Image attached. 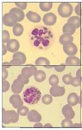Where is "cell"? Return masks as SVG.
Wrapping results in <instances>:
<instances>
[{"mask_svg": "<svg viewBox=\"0 0 82 130\" xmlns=\"http://www.w3.org/2000/svg\"><path fill=\"white\" fill-rule=\"evenodd\" d=\"M44 67H45V68H52V67H53V66H48V65H47L46 66H45Z\"/></svg>", "mask_w": 82, "mask_h": 130, "instance_id": "47", "label": "cell"}, {"mask_svg": "<svg viewBox=\"0 0 82 130\" xmlns=\"http://www.w3.org/2000/svg\"><path fill=\"white\" fill-rule=\"evenodd\" d=\"M34 76L35 81L38 83H41L44 81L46 78L45 72L41 70H38Z\"/></svg>", "mask_w": 82, "mask_h": 130, "instance_id": "22", "label": "cell"}, {"mask_svg": "<svg viewBox=\"0 0 82 130\" xmlns=\"http://www.w3.org/2000/svg\"><path fill=\"white\" fill-rule=\"evenodd\" d=\"M74 128H81L82 127V125L81 124H78V123H75L73 124V127Z\"/></svg>", "mask_w": 82, "mask_h": 130, "instance_id": "42", "label": "cell"}, {"mask_svg": "<svg viewBox=\"0 0 82 130\" xmlns=\"http://www.w3.org/2000/svg\"><path fill=\"white\" fill-rule=\"evenodd\" d=\"M19 115L14 110L6 111L3 108V123L4 124H9L10 123H17L19 119Z\"/></svg>", "mask_w": 82, "mask_h": 130, "instance_id": "2", "label": "cell"}, {"mask_svg": "<svg viewBox=\"0 0 82 130\" xmlns=\"http://www.w3.org/2000/svg\"><path fill=\"white\" fill-rule=\"evenodd\" d=\"M81 125H82V124H81Z\"/></svg>", "mask_w": 82, "mask_h": 130, "instance_id": "50", "label": "cell"}, {"mask_svg": "<svg viewBox=\"0 0 82 130\" xmlns=\"http://www.w3.org/2000/svg\"><path fill=\"white\" fill-rule=\"evenodd\" d=\"M12 31L14 36L19 37L22 35V34H23L24 31V28L21 24L17 23L13 27Z\"/></svg>", "mask_w": 82, "mask_h": 130, "instance_id": "21", "label": "cell"}, {"mask_svg": "<svg viewBox=\"0 0 82 130\" xmlns=\"http://www.w3.org/2000/svg\"><path fill=\"white\" fill-rule=\"evenodd\" d=\"M81 85H80V93L82 95V77L81 76Z\"/></svg>", "mask_w": 82, "mask_h": 130, "instance_id": "46", "label": "cell"}, {"mask_svg": "<svg viewBox=\"0 0 82 130\" xmlns=\"http://www.w3.org/2000/svg\"><path fill=\"white\" fill-rule=\"evenodd\" d=\"M48 81H49V83L51 86H57L59 83V79L57 75H52L49 78Z\"/></svg>", "mask_w": 82, "mask_h": 130, "instance_id": "26", "label": "cell"}, {"mask_svg": "<svg viewBox=\"0 0 82 130\" xmlns=\"http://www.w3.org/2000/svg\"><path fill=\"white\" fill-rule=\"evenodd\" d=\"M65 68H66V66L64 65V64L55 66V70L58 72H61L63 71L65 69Z\"/></svg>", "mask_w": 82, "mask_h": 130, "instance_id": "37", "label": "cell"}, {"mask_svg": "<svg viewBox=\"0 0 82 130\" xmlns=\"http://www.w3.org/2000/svg\"><path fill=\"white\" fill-rule=\"evenodd\" d=\"M53 126L51 124H46L44 126V127H45V128H51Z\"/></svg>", "mask_w": 82, "mask_h": 130, "instance_id": "44", "label": "cell"}, {"mask_svg": "<svg viewBox=\"0 0 82 130\" xmlns=\"http://www.w3.org/2000/svg\"><path fill=\"white\" fill-rule=\"evenodd\" d=\"M51 94L54 97H60L64 95L65 93V89L63 87L58 85L52 86L50 90Z\"/></svg>", "mask_w": 82, "mask_h": 130, "instance_id": "9", "label": "cell"}, {"mask_svg": "<svg viewBox=\"0 0 82 130\" xmlns=\"http://www.w3.org/2000/svg\"><path fill=\"white\" fill-rule=\"evenodd\" d=\"M71 119L65 118L61 122V126L63 128H70L73 127V122Z\"/></svg>", "mask_w": 82, "mask_h": 130, "instance_id": "30", "label": "cell"}, {"mask_svg": "<svg viewBox=\"0 0 82 130\" xmlns=\"http://www.w3.org/2000/svg\"><path fill=\"white\" fill-rule=\"evenodd\" d=\"M26 61V56L25 55L21 52L14 53L12 56V59L10 61L12 65H22Z\"/></svg>", "mask_w": 82, "mask_h": 130, "instance_id": "4", "label": "cell"}, {"mask_svg": "<svg viewBox=\"0 0 82 130\" xmlns=\"http://www.w3.org/2000/svg\"><path fill=\"white\" fill-rule=\"evenodd\" d=\"M12 65L11 62H5L3 63V68H9L11 65Z\"/></svg>", "mask_w": 82, "mask_h": 130, "instance_id": "39", "label": "cell"}, {"mask_svg": "<svg viewBox=\"0 0 82 130\" xmlns=\"http://www.w3.org/2000/svg\"><path fill=\"white\" fill-rule=\"evenodd\" d=\"M63 49L64 53L69 56H74L78 52L77 47L73 43L67 45H64Z\"/></svg>", "mask_w": 82, "mask_h": 130, "instance_id": "12", "label": "cell"}, {"mask_svg": "<svg viewBox=\"0 0 82 130\" xmlns=\"http://www.w3.org/2000/svg\"><path fill=\"white\" fill-rule=\"evenodd\" d=\"M17 112L18 113L19 115L22 116H25L27 115L29 112V109L26 106H22V107L18 109Z\"/></svg>", "mask_w": 82, "mask_h": 130, "instance_id": "29", "label": "cell"}, {"mask_svg": "<svg viewBox=\"0 0 82 130\" xmlns=\"http://www.w3.org/2000/svg\"><path fill=\"white\" fill-rule=\"evenodd\" d=\"M82 102L81 96H78L76 93H70L68 96L67 102L72 106H76L78 103H81Z\"/></svg>", "mask_w": 82, "mask_h": 130, "instance_id": "8", "label": "cell"}, {"mask_svg": "<svg viewBox=\"0 0 82 130\" xmlns=\"http://www.w3.org/2000/svg\"><path fill=\"white\" fill-rule=\"evenodd\" d=\"M76 28L72 23L70 22H67L64 24L62 28V31L63 33L72 35L76 32Z\"/></svg>", "mask_w": 82, "mask_h": 130, "instance_id": "19", "label": "cell"}, {"mask_svg": "<svg viewBox=\"0 0 82 130\" xmlns=\"http://www.w3.org/2000/svg\"><path fill=\"white\" fill-rule=\"evenodd\" d=\"M74 77L70 74L64 75L62 78V81L66 85H71L73 82Z\"/></svg>", "mask_w": 82, "mask_h": 130, "instance_id": "27", "label": "cell"}, {"mask_svg": "<svg viewBox=\"0 0 82 130\" xmlns=\"http://www.w3.org/2000/svg\"><path fill=\"white\" fill-rule=\"evenodd\" d=\"M24 88V84L19 82L18 79L14 80L11 85L12 92L14 94H19L21 93Z\"/></svg>", "mask_w": 82, "mask_h": 130, "instance_id": "16", "label": "cell"}, {"mask_svg": "<svg viewBox=\"0 0 82 130\" xmlns=\"http://www.w3.org/2000/svg\"><path fill=\"white\" fill-rule=\"evenodd\" d=\"M17 79L19 82L24 85L27 84L29 82V78H28L22 74L19 75L17 77Z\"/></svg>", "mask_w": 82, "mask_h": 130, "instance_id": "31", "label": "cell"}, {"mask_svg": "<svg viewBox=\"0 0 82 130\" xmlns=\"http://www.w3.org/2000/svg\"><path fill=\"white\" fill-rule=\"evenodd\" d=\"M8 51L10 53H16L20 47L19 43L17 40L11 39L7 43Z\"/></svg>", "mask_w": 82, "mask_h": 130, "instance_id": "11", "label": "cell"}, {"mask_svg": "<svg viewBox=\"0 0 82 130\" xmlns=\"http://www.w3.org/2000/svg\"><path fill=\"white\" fill-rule=\"evenodd\" d=\"M3 22V24L8 27H13L18 22L14 16L10 12L4 15Z\"/></svg>", "mask_w": 82, "mask_h": 130, "instance_id": "5", "label": "cell"}, {"mask_svg": "<svg viewBox=\"0 0 82 130\" xmlns=\"http://www.w3.org/2000/svg\"><path fill=\"white\" fill-rule=\"evenodd\" d=\"M26 17L29 21L33 23H39L41 20L40 15L32 11H29L26 14Z\"/></svg>", "mask_w": 82, "mask_h": 130, "instance_id": "18", "label": "cell"}, {"mask_svg": "<svg viewBox=\"0 0 82 130\" xmlns=\"http://www.w3.org/2000/svg\"><path fill=\"white\" fill-rule=\"evenodd\" d=\"M37 71V68L35 66L24 67L21 70V74L28 78H30L32 76L35 74Z\"/></svg>", "mask_w": 82, "mask_h": 130, "instance_id": "15", "label": "cell"}, {"mask_svg": "<svg viewBox=\"0 0 82 130\" xmlns=\"http://www.w3.org/2000/svg\"><path fill=\"white\" fill-rule=\"evenodd\" d=\"M2 91L4 93H5L7 91H9V87H10V84H9V82H8L6 80H3V82H2Z\"/></svg>", "mask_w": 82, "mask_h": 130, "instance_id": "35", "label": "cell"}, {"mask_svg": "<svg viewBox=\"0 0 82 130\" xmlns=\"http://www.w3.org/2000/svg\"><path fill=\"white\" fill-rule=\"evenodd\" d=\"M62 113L65 118L72 119L75 116V113L73 110L72 106L69 104L65 105L62 109Z\"/></svg>", "mask_w": 82, "mask_h": 130, "instance_id": "10", "label": "cell"}, {"mask_svg": "<svg viewBox=\"0 0 82 130\" xmlns=\"http://www.w3.org/2000/svg\"><path fill=\"white\" fill-rule=\"evenodd\" d=\"M56 16L52 12L46 13L43 18V21L46 26H53L56 22Z\"/></svg>", "mask_w": 82, "mask_h": 130, "instance_id": "6", "label": "cell"}, {"mask_svg": "<svg viewBox=\"0 0 82 130\" xmlns=\"http://www.w3.org/2000/svg\"><path fill=\"white\" fill-rule=\"evenodd\" d=\"M81 106H82V102H81Z\"/></svg>", "mask_w": 82, "mask_h": 130, "instance_id": "48", "label": "cell"}, {"mask_svg": "<svg viewBox=\"0 0 82 130\" xmlns=\"http://www.w3.org/2000/svg\"><path fill=\"white\" fill-rule=\"evenodd\" d=\"M73 8L71 4L69 3H61L57 9V11L59 15L63 18L70 17L72 14Z\"/></svg>", "mask_w": 82, "mask_h": 130, "instance_id": "3", "label": "cell"}, {"mask_svg": "<svg viewBox=\"0 0 82 130\" xmlns=\"http://www.w3.org/2000/svg\"><path fill=\"white\" fill-rule=\"evenodd\" d=\"M75 12L76 14L78 15V17H80L82 16V9L81 8V4H78L75 8Z\"/></svg>", "mask_w": 82, "mask_h": 130, "instance_id": "34", "label": "cell"}, {"mask_svg": "<svg viewBox=\"0 0 82 130\" xmlns=\"http://www.w3.org/2000/svg\"><path fill=\"white\" fill-rule=\"evenodd\" d=\"M15 5L17 6L19 9L24 10L27 8V3H15Z\"/></svg>", "mask_w": 82, "mask_h": 130, "instance_id": "36", "label": "cell"}, {"mask_svg": "<svg viewBox=\"0 0 82 130\" xmlns=\"http://www.w3.org/2000/svg\"><path fill=\"white\" fill-rule=\"evenodd\" d=\"M7 51H8V49H7V46L4 44H3V56L7 54Z\"/></svg>", "mask_w": 82, "mask_h": 130, "instance_id": "40", "label": "cell"}, {"mask_svg": "<svg viewBox=\"0 0 82 130\" xmlns=\"http://www.w3.org/2000/svg\"><path fill=\"white\" fill-rule=\"evenodd\" d=\"M67 22H70L74 25L75 27L79 28L81 26V18L78 16H73L68 19Z\"/></svg>", "mask_w": 82, "mask_h": 130, "instance_id": "23", "label": "cell"}, {"mask_svg": "<svg viewBox=\"0 0 82 130\" xmlns=\"http://www.w3.org/2000/svg\"><path fill=\"white\" fill-rule=\"evenodd\" d=\"M41 93L37 88L31 87L27 89L23 93L25 102L29 104L34 105L39 102L41 98Z\"/></svg>", "mask_w": 82, "mask_h": 130, "instance_id": "1", "label": "cell"}, {"mask_svg": "<svg viewBox=\"0 0 82 130\" xmlns=\"http://www.w3.org/2000/svg\"><path fill=\"white\" fill-rule=\"evenodd\" d=\"M10 13L12 14L17 20V22L22 21L25 17V13L23 10L18 8H14L9 10Z\"/></svg>", "mask_w": 82, "mask_h": 130, "instance_id": "14", "label": "cell"}, {"mask_svg": "<svg viewBox=\"0 0 82 130\" xmlns=\"http://www.w3.org/2000/svg\"><path fill=\"white\" fill-rule=\"evenodd\" d=\"M81 52L82 53V28L81 29Z\"/></svg>", "mask_w": 82, "mask_h": 130, "instance_id": "45", "label": "cell"}, {"mask_svg": "<svg viewBox=\"0 0 82 130\" xmlns=\"http://www.w3.org/2000/svg\"><path fill=\"white\" fill-rule=\"evenodd\" d=\"M43 125L39 122H37L34 125V128H43Z\"/></svg>", "mask_w": 82, "mask_h": 130, "instance_id": "41", "label": "cell"}, {"mask_svg": "<svg viewBox=\"0 0 82 130\" xmlns=\"http://www.w3.org/2000/svg\"><path fill=\"white\" fill-rule=\"evenodd\" d=\"M76 76L81 77V69L80 68L78 69L76 72Z\"/></svg>", "mask_w": 82, "mask_h": 130, "instance_id": "43", "label": "cell"}, {"mask_svg": "<svg viewBox=\"0 0 82 130\" xmlns=\"http://www.w3.org/2000/svg\"><path fill=\"white\" fill-rule=\"evenodd\" d=\"M10 39V35H9V32L4 30L3 31V43H7L9 41Z\"/></svg>", "mask_w": 82, "mask_h": 130, "instance_id": "32", "label": "cell"}, {"mask_svg": "<svg viewBox=\"0 0 82 130\" xmlns=\"http://www.w3.org/2000/svg\"><path fill=\"white\" fill-rule=\"evenodd\" d=\"M81 61L80 58L75 56H68L65 61V64L68 65H80Z\"/></svg>", "mask_w": 82, "mask_h": 130, "instance_id": "20", "label": "cell"}, {"mask_svg": "<svg viewBox=\"0 0 82 130\" xmlns=\"http://www.w3.org/2000/svg\"><path fill=\"white\" fill-rule=\"evenodd\" d=\"M9 102L13 107L16 109L22 107L23 105V102L20 96L18 94H14L9 98Z\"/></svg>", "mask_w": 82, "mask_h": 130, "instance_id": "7", "label": "cell"}, {"mask_svg": "<svg viewBox=\"0 0 82 130\" xmlns=\"http://www.w3.org/2000/svg\"><path fill=\"white\" fill-rule=\"evenodd\" d=\"M53 97L52 95L50 94H46L44 95L42 98V102L45 105H48L53 102Z\"/></svg>", "mask_w": 82, "mask_h": 130, "instance_id": "28", "label": "cell"}, {"mask_svg": "<svg viewBox=\"0 0 82 130\" xmlns=\"http://www.w3.org/2000/svg\"><path fill=\"white\" fill-rule=\"evenodd\" d=\"M8 71L6 70V68H3V80H5L8 77Z\"/></svg>", "mask_w": 82, "mask_h": 130, "instance_id": "38", "label": "cell"}, {"mask_svg": "<svg viewBox=\"0 0 82 130\" xmlns=\"http://www.w3.org/2000/svg\"><path fill=\"white\" fill-rule=\"evenodd\" d=\"M28 120L31 122H40L42 120L41 114L36 110H31L27 114Z\"/></svg>", "mask_w": 82, "mask_h": 130, "instance_id": "13", "label": "cell"}, {"mask_svg": "<svg viewBox=\"0 0 82 130\" xmlns=\"http://www.w3.org/2000/svg\"><path fill=\"white\" fill-rule=\"evenodd\" d=\"M81 77L76 76V77H74L73 79V82L71 84V85H72L73 87H75L80 86L81 83Z\"/></svg>", "mask_w": 82, "mask_h": 130, "instance_id": "33", "label": "cell"}, {"mask_svg": "<svg viewBox=\"0 0 82 130\" xmlns=\"http://www.w3.org/2000/svg\"><path fill=\"white\" fill-rule=\"evenodd\" d=\"M74 38L71 35L63 33L59 38V41L62 45H67L72 43Z\"/></svg>", "mask_w": 82, "mask_h": 130, "instance_id": "17", "label": "cell"}, {"mask_svg": "<svg viewBox=\"0 0 82 130\" xmlns=\"http://www.w3.org/2000/svg\"><path fill=\"white\" fill-rule=\"evenodd\" d=\"M40 8L42 11H48L52 9L53 7L52 3H40Z\"/></svg>", "mask_w": 82, "mask_h": 130, "instance_id": "24", "label": "cell"}, {"mask_svg": "<svg viewBox=\"0 0 82 130\" xmlns=\"http://www.w3.org/2000/svg\"><path fill=\"white\" fill-rule=\"evenodd\" d=\"M35 64L37 65H50V61L44 57H40L38 58L35 61Z\"/></svg>", "mask_w": 82, "mask_h": 130, "instance_id": "25", "label": "cell"}, {"mask_svg": "<svg viewBox=\"0 0 82 130\" xmlns=\"http://www.w3.org/2000/svg\"><path fill=\"white\" fill-rule=\"evenodd\" d=\"M81 22H82V19H81Z\"/></svg>", "mask_w": 82, "mask_h": 130, "instance_id": "49", "label": "cell"}]
</instances>
